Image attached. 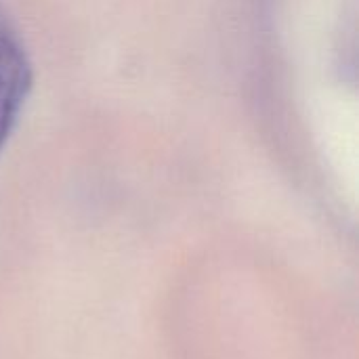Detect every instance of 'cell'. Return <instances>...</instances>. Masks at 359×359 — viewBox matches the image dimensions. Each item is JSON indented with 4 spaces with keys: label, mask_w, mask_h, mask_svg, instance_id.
Returning <instances> with one entry per match:
<instances>
[{
    "label": "cell",
    "mask_w": 359,
    "mask_h": 359,
    "mask_svg": "<svg viewBox=\"0 0 359 359\" xmlns=\"http://www.w3.org/2000/svg\"><path fill=\"white\" fill-rule=\"evenodd\" d=\"M34 72L23 38L0 2V156L32 93Z\"/></svg>",
    "instance_id": "1"
}]
</instances>
